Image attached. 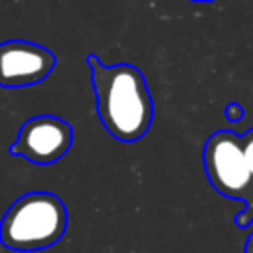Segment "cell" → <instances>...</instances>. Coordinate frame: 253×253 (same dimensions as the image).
<instances>
[{"mask_svg": "<svg viewBox=\"0 0 253 253\" xmlns=\"http://www.w3.org/2000/svg\"><path fill=\"white\" fill-rule=\"evenodd\" d=\"M85 61L105 130L119 142L144 138L152 126L154 101L142 71L132 63L105 65L95 53H89Z\"/></svg>", "mask_w": 253, "mask_h": 253, "instance_id": "obj_1", "label": "cell"}, {"mask_svg": "<svg viewBox=\"0 0 253 253\" xmlns=\"http://www.w3.org/2000/svg\"><path fill=\"white\" fill-rule=\"evenodd\" d=\"M67 229V208L51 192L20 196L0 221V243L12 251L53 247Z\"/></svg>", "mask_w": 253, "mask_h": 253, "instance_id": "obj_2", "label": "cell"}, {"mask_svg": "<svg viewBox=\"0 0 253 253\" xmlns=\"http://www.w3.org/2000/svg\"><path fill=\"white\" fill-rule=\"evenodd\" d=\"M204 170L211 188L227 200H241L245 210L233 217L239 227L253 223V174L249 170L243 138L233 130L213 132L204 146Z\"/></svg>", "mask_w": 253, "mask_h": 253, "instance_id": "obj_3", "label": "cell"}, {"mask_svg": "<svg viewBox=\"0 0 253 253\" xmlns=\"http://www.w3.org/2000/svg\"><path fill=\"white\" fill-rule=\"evenodd\" d=\"M73 144V126L55 115H36L28 119L16 140L10 146V154L22 156L34 164H53L61 160Z\"/></svg>", "mask_w": 253, "mask_h": 253, "instance_id": "obj_4", "label": "cell"}, {"mask_svg": "<svg viewBox=\"0 0 253 253\" xmlns=\"http://www.w3.org/2000/svg\"><path fill=\"white\" fill-rule=\"evenodd\" d=\"M57 57L45 45L28 40L0 43V87L24 89L42 83L55 67Z\"/></svg>", "mask_w": 253, "mask_h": 253, "instance_id": "obj_5", "label": "cell"}, {"mask_svg": "<svg viewBox=\"0 0 253 253\" xmlns=\"http://www.w3.org/2000/svg\"><path fill=\"white\" fill-rule=\"evenodd\" d=\"M245 117V111L241 107V103H227L225 105V119L229 123H241Z\"/></svg>", "mask_w": 253, "mask_h": 253, "instance_id": "obj_6", "label": "cell"}, {"mask_svg": "<svg viewBox=\"0 0 253 253\" xmlns=\"http://www.w3.org/2000/svg\"><path fill=\"white\" fill-rule=\"evenodd\" d=\"M243 138V150H245V158L249 164V170L253 174V128H249L245 134H241Z\"/></svg>", "mask_w": 253, "mask_h": 253, "instance_id": "obj_7", "label": "cell"}, {"mask_svg": "<svg viewBox=\"0 0 253 253\" xmlns=\"http://www.w3.org/2000/svg\"><path fill=\"white\" fill-rule=\"evenodd\" d=\"M245 253H253V233L247 237V241H245Z\"/></svg>", "mask_w": 253, "mask_h": 253, "instance_id": "obj_8", "label": "cell"}, {"mask_svg": "<svg viewBox=\"0 0 253 253\" xmlns=\"http://www.w3.org/2000/svg\"><path fill=\"white\" fill-rule=\"evenodd\" d=\"M192 2H213V0H192Z\"/></svg>", "mask_w": 253, "mask_h": 253, "instance_id": "obj_9", "label": "cell"}]
</instances>
